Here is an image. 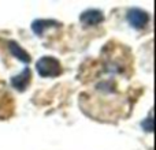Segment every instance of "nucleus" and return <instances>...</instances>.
Returning <instances> with one entry per match:
<instances>
[{
  "mask_svg": "<svg viewBox=\"0 0 156 150\" xmlns=\"http://www.w3.org/2000/svg\"><path fill=\"white\" fill-rule=\"evenodd\" d=\"M36 67H37V73L44 78H47V77L55 78L60 74V71H62L60 63L58 62L55 57H51V56L41 57V59L37 62Z\"/></svg>",
  "mask_w": 156,
  "mask_h": 150,
  "instance_id": "1",
  "label": "nucleus"
},
{
  "mask_svg": "<svg viewBox=\"0 0 156 150\" xmlns=\"http://www.w3.org/2000/svg\"><path fill=\"white\" fill-rule=\"evenodd\" d=\"M127 21L134 29H143L148 22V14L140 8H132L127 12Z\"/></svg>",
  "mask_w": 156,
  "mask_h": 150,
  "instance_id": "2",
  "label": "nucleus"
},
{
  "mask_svg": "<svg viewBox=\"0 0 156 150\" xmlns=\"http://www.w3.org/2000/svg\"><path fill=\"white\" fill-rule=\"evenodd\" d=\"M80 21L86 26H94L104 21V15L100 10H86L80 15Z\"/></svg>",
  "mask_w": 156,
  "mask_h": 150,
  "instance_id": "3",
  "label": "nucleus"
},
{
  "mask_svg": "<svg viewBox=\"0 0 156 150\" xmlns=\"http://www.w3.org/2000/svg\"><path fill=\"white\" fill-rule=\"evenodd\" d=\"M30 78H32V73H30L29 67H26L21 74L11 78V85H12V87H15L16 90L22 91L27 87V85H29V82H30Z\"/></svg>",
  "mask_w": 156,
  "mask_h": 150,
  "instance_id": "4",
  "label": "nucleus"
},
{
  "mask_svg": "<svg viewBox=\"0 0 156 150\" xmlns=\"http://www.w3.org/2000/svg\"><path fill=\"white\" fill-rule=\"evenodd\" d=\"M58 25L59 23H58L56 21H51V19H37V21H34L32 23V29H33V32H34L36 34L41 36L47 29L54 27V26H58Z\"/></svg>",
  "mask_w": 156,
  "mask_h": 150,
  "instance_id": "5",
  "label": "nucleus"
},
{
  "mask_svg": "<svg viewBox=\"0 0 156 150\" xmlns=\"http://www.w3.org/2000/svg\"><path fill=\"white\" fill-rule=\"evenodd\" d=\"M8 48H10V52L14 55V56L16 57L18 60H21L22 63H30V56L29 53H27L26 51H25L22 46H19L16 43H14V41H11L10 44H8Z\"/></svg>",
  "mask_w": 156,
  "mask_h": 150,
  "instance_id": "6",
  "label": "nucleus"
},
{
  "mask_svg": "<svg viewBox=\"0 0 156 150\" xmlns=\"http://www.w3.org/2000/svg\"><path fill=\"white\" fill-rule=\"evenodd\" d=\"M143 128L147 132H152L154 131V120H152V116H149L148 119H145V120L143 121Z\"/></svg>",
  "mask_w": 156,
  "mask_h": 150,
  "instance_id": "7",
  "label": "nucleus"
}]
</instances>
